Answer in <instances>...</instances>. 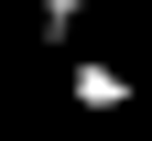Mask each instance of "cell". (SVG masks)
Instances as JSON below:
<instances>
[{
    "instance_id": "1",
    "label": "cell",
    "mask_w": 152,
    "mask_h": 141,
    "mask_svg": "<svg viewBox=\"0 0 152 141\" xmlns=\"http://www.w3.org/2000/svg\"><path fill=\"white\" fill-rule=\"evenodd\" d=\"M65 98H76L87 119H120L141 87H130V65H109V54H76V65H65Z\"/></svg>"
},
{
    "instance_id": "2",
    "label": "cell",
    "mask_w": 152,
    "mask_h": 141,
    "mask_svg": "<svg viewBox=\"0 0 152 141\" xmlns=\"http://www.w3.org/2000/svg\"><path fill=\"white\" fill-rule=\"evenodd\" d=\"M22 11H33V33H44V44H65L76 11H98V0H22Z\"/></svg>"
}]
</instances>
